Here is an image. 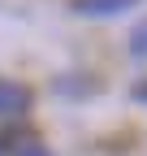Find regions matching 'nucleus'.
Returning <instances> with one entry per match:
<instances>
[{
	"label": "nucleus",
	"instance_id": "4",
	"mask_svg": "<svg viewBox=\"0 0 147 156\" xmlns=\"http://www.w3.org/2000/svg\"><path fill=\"white\" fill-rule=\"evenodd\" d=\"M130 52H134V56H147V22L130 35Z\"/></svg>",
	"mask_w": 147,
	"mask_h": 156
},
{
	"label": "nucleus",
	"instance_id": "2",
	"mask_svg": "<svg viewBox=\"0 0 147 156\" xmlns=\"http://www.w3.org/2000/svg\"><path fill=\"white\" fill-rule=\"evenodd\" d=\"M130 5H138V0H74V9L87 17H113V13H125Z\"/></svg>",
	"mask_w": 147,
	"mask_h": 156
},
{
	"label": "nucleus",
	"instance_id": "1",
	"mask_svg": "<svg viewBox=\"0 0 147 156\" xmlns=\"http://www.w3.org/2000/svg\"><path fill=\"white\" fill-rule=\"evenodd\" d=\"M30 104V91L22 83H5L0 78V117H17V113H26Z\"/></svg>",
	"mask_w": 147,
	"mask_h": 156
},
{
	"label": "nucleus",
	"instance_id": "3",
	"mask_svg": "<svg viewBox=\"0 0 147 156\" xmlns=\"http://www.w3.org/2000/svg\"><path fill=\"white\" fill-rule=\"evenodd\" d=\"M13 156H52V152H48L39 139H22V143L13 147Z\"/></svg>",
	"mask_w": 147,
	"mask_h": 156
}]
</instances>
